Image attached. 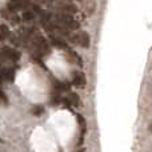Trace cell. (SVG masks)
<instances>
[{
	"instance_id": "2e32d148",
	"label": "cell",
	"mask_w": 152,
	"mask_h": 152,
	"mask_svg": "<svg viewBox=\"0 0 152 152\" xmlns=\"http://www.w3.org/2000/svg\"><path fill=\"white\" fill-rule=\"evenodd\" d=\"M148 129H150V132H151V134H152V123L150 124V127H148Z\"/></svg>"
},
{
	"instance_id": "e0dca14e",
	"label": "cell",
	"mask_w": 152,
	"mask_h": 152,
	"mask_svg": "<svg viewBox=\"0 0 152 152\" xmlns=\"http://www.w3.org/2000/svg\"><path fill=\"white\" fill-rule=\"evenodd\" d=\"M1 81H3V79H1V76H0V84H1Z\"/></svg>"
},
{
	"instance_id": "4fadbf2b",
	"label": "cell",
	"mask_w": 152,
	"mask_h": 152,
	"mask_svg": "<svg viewBox=\"0 0 152 152\" xmlns=\"http://www.w3.org/2000/svg\"><path fill=\"white\" fill-rule=\"evenodd\" d=\"M77 123H79V126H80V128H81V139H83V136H84V132H86V119L83 118L81 115H77Z\"/></svg>"
},
{
	"instance_id": "d6986e66",
	"label": "cell",
	"mask_w": 152,
	"mask_h": 152,
	"mask_svg": "<svg viewBox=\"0 0 152 152\" xmlns=\"http://www.w3.org/2000/svg\"><path fill=\"white\" fill-rule=\"evenodd\" d=\"M79 1H80V0H79Z\"/></svg>"
},
{
	"instance_id": "ffe728a7",
	"label": "cell",
	"mask_w": 152,
	"mask_h": 152,
	"mask_svg": "<svg viewBox=\"0 0 152 152\" xmlns=\"http://www.w3.org/2000/svg\"><path fill=\"white\" fill-rule=\"evenodd\" d=\"M67 1H68V0H67Z\"/></svg>"
},
{
	"instance_id": "6da1fadb",
	"label": "cell",
	"mask_w": 152,
	"mask_h": 152,
	"mask_svg": "<svg viewBox=\"0 0 152 152\" xmlns=\"http://www.w3.org/2000/svg\"><path fill=\"white\" fill-rule=\"evenodd\" d=\"M55 23L64 27V28L68 29V31H71V29H77L79 27H80V23L76 20L74 16L69 15V13H63V12H59L58 15L55 16Z\"/></svg>"
},
{
	"instance_id": "9c48e42d",
	"label": "cell",
	"mask_w": 152,
	"mask_h": 152,
	"mask_svg": "<svg viewBox=\"0 0 152 152\" xmlns=\"http://www.w3.org/2000/svg\"><path fill=\"white\" fill-rule=\"evenodd\" d=\"M67 99H68L69 104L74 105V107H79V105H80V97H79V95L75 94V92H71Z\"/></svg>"
},
{
	"instance_id": "7a4b0ae2",
	"label": "cell",
	"mask_w": 152,
	"mask_h": 152,
	"mask_svg": "<svg viewBox=\"0 0 152 152\" xmlns=\"http://www.w3.org/2000/svg\"><path fill=\"white\" fill-rule=\"evenodd\" d=\"M32 40H34L35 51H36V53H39L40 56L51 52V45L44 36H42V35H34Z\"/></svg>"
},
{
	"instance_id": "ac0fdd59",
	"label": "cell",
	"mask_w": 152,
	"mask_h": 152,
	"mask_svg": "<svg viewBox=\"0 0 152 152\" xmlns=\"http://www.w3.org/2000/svg\"><path fill=\"white\" fill-rule=\"evenodd\" d=\"M79 152H84V150H80V151H79Z\"/></svg>"
},
{
	"instance_id": "3957f363",
	"label": "cell",
	"mask_w": 152,
	"mask_h": 152,
	"mask_svg": "<svg viewBox=\"0 0 152 152\" xmlns=\"http://www.w3.org/2000/svg\"><path fill=\"white\" fill-rule=\"evenodd\" d=\"M71 42L80 45V47H83V48H89V45H91V37H89V35L87 34L86 31H80V32H77V34L72 35Z\"/></svg>"
},
{
	"instance_id": "52a82bcc",
	"label": "cell",
	"mask_w": 152,
	"mask_h": 152,
	"mask_svg": "<svg viewBox=\"0 0 152 152\" xmlns=\"http://www.w3.org/2000/svg\"><path fill=\"white\" fill-rule=\"evenodd\" d=\"M72 84H74V86H76V87H79V88L84 87V86L87 84L86 75H84L83 72H79V71L74 72V75H72Z\"/></svg>"
},
{
	"instance_id": "5b68a950",
	"label": "cell",
	"mask_w": 152,
	"mask_h": 152,
	"mask_svg": "<svg viewBox=\"0 0 152 152\" xmlns=\"http://www.w3.org/2000/svg\"><path fill=\"white\" fill-rule=\"evenodd\" d=\"M15 75H16V71L13 67H3V68L0 69V76H1V79L4 81H7V83H12V81L15 80Z\"/></svg>"
},
{
	"instance_id": "8fae6325",
	"label": "cell",
	"mask_w": 152,
	"mask_h": 152,
	"mask_svg": "<svg viewBox=\"0 0 152 152\" xmlns=\"http://www.w3.org/2000/svg\"><path fill=\"white\" fill-rule=\"evenodd\" d=\"M10 36V28L5 24H0V40H4Z\"/></svg>"
},
{
	"instance_id": "7c38bea8",
	"label": "cell",
	"mask_w": 152,
	"mask_h": 152,
	"mask_svg": "<svg viewBox=\"0 0 152 152\" xmlns=\"http://www.w3.org/2000/svg\"><path fill=\"white\" fill-rule=\"evenodd\" d=\"M31 112H32V115H35V116H40V115H43V113H44V107H43V105H40V104L34 105V108L31 110Z\"/></svg>"
},
{
	"instance_id": "277c9868",
	"label": "cell",
	"mask_w": 152,
	"mask_h": 152,
	"mask_svg": "<svg viewBox=\"0 0 152 152\" xmlns=\"http://www.w3.org/2000/svg\"><path fill=\"white\" fill-rule=\"evenodd\" d=\"M0 51H1V53L4 55V58L7 61H13V63H15V61L20 60V58H21L20 51L15 50V48H11V47H8V45L3 47Z\"/></svg>"
},
{
	"instance_id": "8992f818",
	"label": "cell",
	"mask_w": 152,
	"mask_h": 152,
	"mask_svg": "<svg viewBox=\"0 0 152 152\" xmlns=\"http://www.w3.org/2000/svg\"><path fill=\"white\" fill-rule=\"evenodd\" d=\"M58 10L59 12L69 13V15H74L77 12V7L72 3H60V4H58Z\"/></svg>"
},
{
	"instance_id": "5bb4252c",
	"label": "cell",
	"mask_w": 152,
	"mask_h": 152,
	"mask_svg": "<svg viewBox=\"0 0 152 152\" xmlns=\"http://www.w3.org/2000/svg\"><path fill=\"white\" fill-rule=\"evenodd\" d=\"M0 102H3V103H5V104H8V97H7V95L4 94V91H3L1 88H0Z\"/></svg>"
},
{
	"instance_id": "30bf717a",
	"label": "cell",
	"mask_w": 152,
	"mask_h": 152,
	"mask_svg": "<svg viewBox=\"0 0 152 152\" xmlns=\"http://www.w3.org/2000/svg\"><path fill=\"white\" fill-rule=\"evenodd\" d=\"M35 16H37V15L32 10H26V11H23L21 19H23L24 21H31V20H34L35 19Z\"/></svg>"
},
{
	"instance_id": "9a60e30c",
	"label": "cell",
	"mask_w": 152,
	"mask_h": 152,
	"mask_svg": "<svg viewBox=\"0 0 152 152\" xmlns=\"http://www.w3.org/2000/svg\"><path fill=\"white\" fill-rule=\"evenodd\" d=\"M5 61H7V60H5L4 55H3V53H1V51H0V67H1V66H3V64H4V63H5Z\"/></svg>"
},
{
	"instance_id": "ba28073f",
	"label": "cell",
	"mask_w": 152,
	"mask_h": 152,
	"mask_svg": "<svg viewBox=\"0 0 152 152\" xmlns=\"http://www.w3.org/2000/svg\"><path fill=\"white\" fill-rule=\"evenodd\" d=\"M50 40H51V44H52L55 48H59V50H68L67 43L64 42L61 37H58V36H55V35L51 34L50 35Z\"/></svg>"
}]
</instances>
